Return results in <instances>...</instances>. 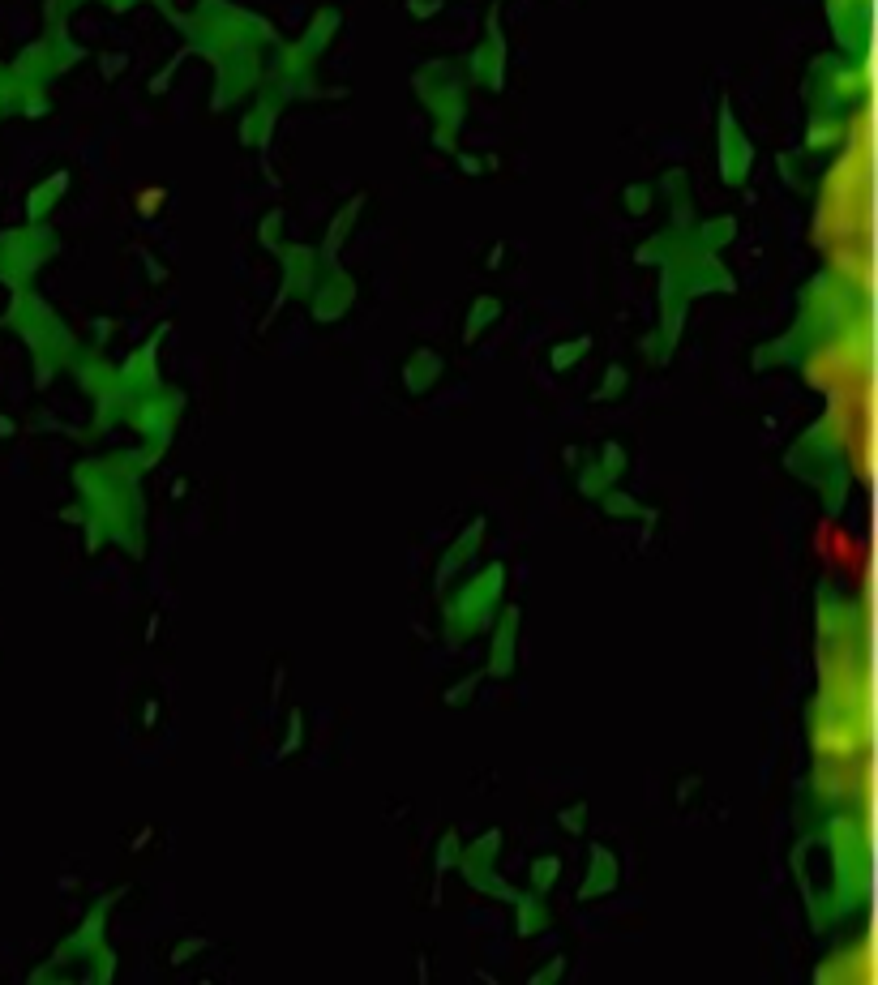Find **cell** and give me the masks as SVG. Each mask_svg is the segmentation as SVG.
Masks as SVG:
<instances>
[{
  "label": "cell",
  "instance_id": "3",
  "mask_svg": "<svg viewBox=\"0 0 878 985\" xmlns=\"http://www.w3.org/2000/svg\"><path fill=\"white\" fill-rule=\"evenodd\" d=\"M819 549L836 557V562L849 570V574H866V566H870V553L861 549V540L853 532H840V527H823V532H819Z\"/></svg>",
  "mask_w": 878,
  "mask_h": 985
},
{
  "label": "cell",
  "instance_id": "1",
  "mask_svg": "<svg viewBox=\"0 0 878 985\" xmlns=\"http://www.w3.org/2000/svg\"><path fill=\"white\" fill-rule=\"evenodd\" d=\"M870 112L857 116L853 146L844 150L836 172L827 180L823 210H819V240L844 279H853L861 292L870 287Z\"/></svg>",
  "mask_w": 878,
  "mask_h": 985
},
{
  "label": "cell",
  "instance_id": "2",
  "mask_svg": "<svg viewBox=\"0 0 878 985\" xmlns=\"http://www.w3.org/2000/svg\"><path fill=\"white\" fill-rule=\"evenodd\" d=\"M814 382L831 390V429L840 450L853 459L857 476H870L874 459V377H870V343L866 335L827 343L814 356Z\"/></svg>",
  "mask_w": 878,
  "mask_h": 985
}]
</instances>
